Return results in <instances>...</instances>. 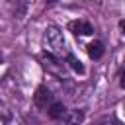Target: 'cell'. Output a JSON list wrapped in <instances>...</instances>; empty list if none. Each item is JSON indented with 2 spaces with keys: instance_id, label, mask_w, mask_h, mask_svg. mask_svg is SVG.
Wrapping results in <instances>:
<instances>
[{
  "instance_id": "cell-2",
  "label": "cell",
  "mask_w": 125,
  "mask_h": 125,
  "mask_svg": "<svg viewBox=\"0 0 125 125\" xmlns=\"http://www.w3.org/2000/svg\"><path fill=\"white\" fill-rule=\"evenodd\" d=\"M33 102H35L37 107L47 109V107L53 104V94H51V90H49L47 86H39V88L35 90V94H33Z\"/></svg>"
},
{
  "instance_id": "cell-4",
  "label": "cell",
  "mask_w": 125,
  "mask_h": 125,
  "mask_svg": "<svg viewBox=\"0 0 125 125\" xmlns=\"http://www.w3.org/2000/svg\"><path fill=\"white\" fill-rule=\"evenodd\" d=\"M70 31L74 33V35H90L94 29H92V25L88 23V21H82V20H78V21H72L70 25Z\"/></svg>"
},
{
  "instance_id": "cell-6",
  "label": "cell",
  "mask_w": 125,
  "mask_h": 125,
  "mask_svg": "<svg viewBox=\"0 0 125 125\" xmlns=\"http://www.w3.org/2000/svg\"><path fill=\"white\" fill-rule=\"evenodd\" d=\"M64 121H66V125H80V123L84 121V113H82L80 109L68 111V113L64 115Z\"/></svg>"
},
{
  "instance_id": "cell-1",
  "label": "cell",
  "mask_w": 125,
  "mask_h": 125,
  "mask_svg": "<svg viewBox=\"0 0 125 125\" xmlns=\"http://www.w3.org/2000/svg\"><path fill=\"white\" fill-rule=\"evenodd\" d=\"M45 47H47L45 53H51L53 57H59V55L66 53L62 31H61L57 25H49V27L45 29Z\"/></svg>"
},
{
  "instance_id": "cell-8",
  "label": "cell",
  "mask_w": 125,
  "mask_h": 125,
  "mask_svg": "<svg viewBox=\"0 0 125 125\" xmlns=\"http://www.w3.org/2000/svg\"><path fill=\"white\" fill-rule=\"evenodd\" d=\"M55 2H57V0H47V4H55Z\"/></svg>"
},
{
  "instance_id": "cell-7",
  "label": "cell",
  "mask_w": 125,
  "mask_h": 125,
  "mask_svg": "<svg viewBox=\"0 0 125 125\" xmlns=\"http://www.w3.org/2000/svg\"><path fill=\"white\" fill-rule=\"evenodd\" d=\"M66 61H68V64H70V68L74 70V72H78V74H84V64L72 55V53H66Z\"/></svg>"
},
{
  "instance_id": "cell-3",
  "label": "cell",
  "mask_w": 125,
  "mask_h": 125,
  "mask_svg": "<svg viewBox=\"0 0 125 125\" xmlns=\"http://www.w3.org/2000/svg\"><path fill=\"white\" fill-rule=\"evenodd\" d=\"M47 113H49L51 119H64V115L68 113V109H66V105L62 102H53L47 107Z\"/></svg>"
},
{
  "instance_id": "cell-5",
  "label": "cell",
  "mask_w": 125,
  "mask_h": 125,
  "mask_svg": "<svg viewBox=\"0 0 125 125\" xmlns=\"http://www.w3.org/2000/svg\"><path fill=\"white\" fill-rule=\"evenodd\" d=\"M86 51H88L90 59H102V57H104V53H105V47H104V43H102V41H92V43H88Z\"/></svg>"
}]
</instances>
